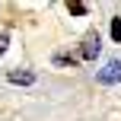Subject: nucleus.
Listing matches in <instances>:
<instances>
[{"label":"nucleus","mask_w":121,"mask_h":121,"mask_svg":"<svg viewBox=\"0 0 121 121\" xmlns=\"http://www.w3.org/2000/svg\"><path fill=\"white\" fill-rule=\"evenodd\" d=\"M96 80H99V83H105V86L121 83V60H108V64H105L102 70L96 73Z\"/></svg>","instance_id":"nucleus-1"},{"label":"nucleus","mask_w":121,"mask_h":121,"mask_svg":"<svg viewBox=\"0 0 121 121\" xmlns=\"http://www.w3.org/2000/svg\"><path fill=\"white\" fill-rule=\"evenodd\" d=\"M6 80H10V83H19V86H29V83H35V73L32 70H10Z\"/></svg>","instance_id":"nucleus-2"},{"label":"nucleus","mask_w":121,"mask_h":121,"mask_svg":"<svg viewBox=\"0 0 121 121\" xmlns=\"http://www.w3.org/2000/svg\"><path fill=\"white\" fill-rule=\"evenodd\" d=\"M67 10H70L73 16H83V13H86V3H83V0H70V3H67Z\"/></svg>","instance_id":"nucleus-4"},{"label":"nucleus","mask_w":121,"mask_h":121,"mask_svg":"<svg viewBox=\"0 0 121 121\" xmlns=\"http://www.w3.org/2000/svg\"><path fill=\"white\" fill-rule=\"evenodd\" d=\"M112 38L121 42V19H112Z\"/></svg>","instance_id":"nucleus-5"},{"label":"nucleus","mask_w":121,"mask_h":121,"mask_svg":"<svg viewBox=\"0 0 121 121\" xmlns=\"http://www.w3.org/2000/svg\"><path fill=\"white\" fill-rule=\"evenodd\" d=\"M0 51H6V35H0Z\"/></svg>","instance_id":"nucleus-6"},{"label":"nucleus","mask_w":121,"mask_h":121,"mask_svg":"<svg viewBox=\"0 0 121 121\" xmlns=\"http://www.w3.org/2000/svg\"><path fill=\"white\" fill-rule=\"evenodd\" d=\"M96 54H99V35H89L86 45H83V51H80V57H83V60H92Z\"/></svg>","instance_id":"nucleus-3"}]
</instances>
